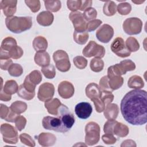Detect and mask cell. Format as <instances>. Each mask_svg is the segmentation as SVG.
<instances>
[{"instance_id":"obj_22","label":"cell","mask_w":147,"mask_h":147,"mask_svg":"<svg viewBox=\"0 0 147 147\" xmlns=\"http://www.w3.org/2000/svg\"><path fill=\"white\" fill-rule=\"evenodd\" d=\"M104 116L108 120H115L119 113V107L117 104L109 103L104 110Z\"/></svg>"},{"instance_id":"obj_9","label":"cell","mask_w":147,"mask_h":147,"mask_svg":"<svg viewBox=\"0 0 147 147\" xmlns=\"http://www.w3.org/2000/svg\"><path fill=\"white\" fill-rule=\"evenodd\" d=\"M83 55L86 57L102 58L105 55V49L102 45L98 44L94 41H90L84 48L82 51Z\"/></svg>"},{"instance_id":"obj_2","label":"cell","mask_w":147,"mask_h":147,"mask_svg":"<svg viewBox=\"0 0 147 147\" xmlns=\"http://www.w3.org/2000/svg\"><path fill=\"white\" fill-rule=\"evenodd\" d=\"M5 24L10 32L14 33H21L32 28V18L30 16L9 17L5 19Z\"/></svg>"},{"instance_id":"obj_15","label":"cell","mask_w":147,"mask_h":147,"mask_svg":"<svg viewBox=\"0 0 147 147\" xmlns=\"http://www.w3.org/2000/svg\"><path fill=\"white\" fill-rule=\"evenodd\" d=\"M75 112L78 118L86 119L91 115L92 112V107L88 102H80L75 106Z\"/></svg>"},{"instance_id":"obj_3","label":"cell","mask_w":147,"mask_h":147,"mask_svg":"<svg viewBox=\"0 0 147 147\" xmlns=\"http://www.w3.org/2000/svg\"><path fill=\"white\" fill-rule=\"evenodd\" d=\"M100 126L95 122H89L85 126V143L92 146L96 144L100 140Z\"/></svg>"},{"instance_id":"obj_12","label":"cell","mask_w":147,"mask_h":147,"mask_svg":"<svg viewBox=\"0 0 147 147\" xmlns=\"http://www.w3.org/2000/svg\"><path fill=\"white\" fill-rule=\"evenodd\" d=\"M69 18L72 22L75 31L78 32L86 31L87 22L84 20L82 13L78 11H72L69 15Z\"/></svg>"},{"instance_id":"obj_32","label":"cell","mask_w":147,"mask_h":147,"mask_svg":"<svg viewBox=\"0 0 147 147\" xmlns=\"http://www.w3.org/2000/svg\"><path fill=\"white\" fill-rule=\"evenodd\" d=\"M16 45H17V41L15 38L11 37H7L2 40L1 49L5 51L9 52L12 48Z\"/></svg>"},{"instance_id":"obj_46","label":"cell","mask_w":147,"mask_h":147,"mask_svg":"<svg viewBox=\"0 0 147 147\" xmlns=\"http://www.w3.org/2000/svg\"><path fill=\"white\" fill-rule=\"evenodd\" d=\"M26 5L30 8V10L33 13L37 12L40 9V1L38 0H32V1H25Z\"/></svg>"},{"instance_id":"obj_28","label":"cell","mask_w":147,"mask_h":147,"mask_svg":"<svg viewBox=\"0 0 147 147\" xmlns=\"http://www.w3.org/2000/svg\"><path fill=\"white\" fill-rule=\"evenodd\" d=\"M127 86L130 88L140 89L144 86V82L141 76L133 75L129 78L127 82Z\"/></svg>"},{"instance_id":"obj_16","label":"cell","mask_w":147,"mask_h":147,"mask_svg":"<svg viewBox=\"0 0 147 147\" xmlns=\"http://www.w3.org/2000/svg\"><path fill=\"white\" fill-rule=\"evenodd\" d=\"M57 90L59 95L64 99L71 98L75 92L74 85L71 82L67 80L63 81L59 83Z\"/></svg>"},{"instance_id":"obj_34","label":"cell","mask_w":147,"mask_h":147,"mask_svg":"<svg viewBox=\"0 0 147 147\" xmlns=\"http://www.w3.org/2000/svg\"><path fill=\"white\" fill-rule=\"evenodd\" d=\"M90 68L95 72H99L103 70L104 62L101 58L94 57L90 61Z\"/></svg>"},{"instance_id":"obj_53","label":"cell","mask_w":147,"mask_h":147,"mask_svg":"<svg viewBox=\"0 0 147 147\" xmlns=\"http://www.w3.org/2000/svg\"><path fill=\"white\" fill-rule=\"evenodd\" d=\"M102 141L105 144L111 145L114 144L117 141V138L111 134H106L103 135L102 137Z\"/></svg>"},{"instance_id":"obj_6","label":"cell","mask_w":147,"mask_h":147,"mask_svg":"<svg viewBox=\"0 0 147 147\" xmlns=\"http://www.w3.org/2000/svg\"><path fill=\"white\" fill-rule=\"evenodd\" d=\"M53 59L56 68L62 72L69 70L71 63L67 53L63 50H57L53 54Z\"/></svg>"},{"instance_id":"obj_8","label":"cell","mask_w":147,"mask_h":147,"mask_svg":"<svg viewBox=\"0 0 147 147\" xmlns=\"http://www.w3.org/2000/svg\"><path fill=\"white\" fill-rule=\"evenodd\" d=\"M17 129L9 123H3L1 125V133L5 142L10 144H16L18 141V135Z\"/></svg>"},{"instance_id":"obj_37","label":"cell","mask_w":147,"mask_h":147,"mask_svg":"<svg viewBox=\"0 0 147 147\" xmlns=\"http://www.w3.org/2000/svg\"><path fill=\"white\" fill-rule=\"evenodd\" d=\"M23 71L22 66L17 63H13L8 69L9 75L14 77L20 76L23 74Z\"/></svg>"},{"instance_id":"obj_40","label":"cell","mask_w":147,"mask_h":147,"mask_svg":"<svg viewBox=\"0 0 147 147\" xmlns=\"http://www.w3.org/2000/svg\"><path fill=\"white\" fill-rule=\"evenodd\" d=\"M117 10L118 12L123 16L127 15L131 10V6L128 2H122L119 3L117 6Z\"/></svg>"},{"instance_id":"obj_5","label":"cell","mask_w":147,"mask_h":147,"mask_svg":"<svg viewBox=\"0 0 147 147\" xmlns=\"http://www.w3.org/2000/svg\"><path fill=\"white\" fill-rule=\"evenodd\" d=\"M57 117L46 116L44 117L42 121V125L45 129L53 130L57 132L65 133L68 131L65 128L60 117L58 115Z\"/></svg>"},{"instance_id":"obj_49","label":"cell","mask_w":147,"mask_h":147,"mask_svg":"<svg viewBox=\"0 0 147 147\" xmlns=\"http://www.w3.org/2000/svg\"><path fill=\"white\" fill-rule=\"evenodd\" d=\"M99 87L102 91H112L109 87V79L107 76H104L100 79Z\"/></svg>"},{"instance_id":"obj_56","label":"cell","mask_w":147,"mask_h":147,"mask_svg":"<svg viewBox=\"0 0 147 147\" xmlns=\"http://www.w3.org/2000/svg\"><path fill=\"white\" fill-rule=\"evenodd\" d=\"M92 1H82V4L80 8V10L84 11L88 7H90L92 5Z\"/></svg>"},{"instance_id":"obj_19","label":"cell","mask_w":147,"mask_h":147,"mask_svg":"<svg viewBox=\"0 0 147 147\" xmlns=\"http://www.w3.org/2000/svg\"><path fill=\"white\" fill-rule=\"evenodd\" d=\"M39 144L42 146H50L53 145L56 141V136L50 133H41L38 137Z\"/></svg>"},{"instance_id":"obj_38","label":"cell","mask_w":147,"mask_h":147,"mask_svg":"<svg viewBox=\"0 0 147 147\" xmlns=\"http://www.w3.org/2000/svg\"><path fill=\"white\" fill-rule=\"evenodd\" d=\"M41 72L44 76L48 79H53L56 75L55 67L52 64H50L47 67H42Z\"/></svg>"},{"instance_id":"obj_47","label":"cell","mask_w":147,"mask_h":147,"mask_svg":"<svg viewBox=\"0 0 147 147\" xmlns=\"http://www.w3.org/2000/svg\"><path fill=\"white\" fill-rule=\"evenodd\" d=\"M14 122H15L16 128L17 129V130L21 131L25 128L26 126V119L24 116L19 115L16 119V121Z\"/></svg>"},{"instance_id":"obj_51","label":"cell","mask_w":147,"mask_h":147,"mask_svg":"<svg viewBox=\"0 0 147 147\" xmlns=\"http://www.w3.org/2000/svg\"><path fill=\"white\" fill-rule=\"evenodd\" d=\"M82 4V1H67L68 8L72 11H76L77 10H80Z\"/></svg>"},{"instance_id":"obj_30","label":"cell","mask_w":147,"mask_h":147,"mask_svg":"<svg viewBox=\"0 0 147 147\" xmlns=\"http://www.w3.org/2000/svg\"><path fill=\"white\" fill-rule=\"evenodd\" d=\"M74 40L76 43L80 45L85 44L89 38V34L87 32H78L74 30L73 34Z\"/></svg>"},{"instance_id":"obj_27","label":"cell","mask_w":147,"mask_h":147,"mask_svg":"<svg viewBox=\"0 0 147 147\" xmlns=\"http://www.w3.org/2000/svg\"><path fill=\"white\" fill-rule=\"evenodd\" d=\"M17 83L14 80H9L6 82L3 88H1L4 92L9 95H13L17 92L18 90Z\"/></svg>"},{"instance_id":"obj_41","label":"cell","mask_w":147,"mask_h":147,"mask_svg":"<svg viewBox=\"0 0 147 147\" xmlns=\"http://www.w3.org/2000/svg\"><path fill=\"white\" fill-rule=\"evenodd\" d=\"M83 17L86 21H90L95 18L97 16V11L94 7H88L86 9L83 13Z\"/></svg>"},{"instance_id":"obj_50","label":"cell","mask_w":147,"mask_h":147,"mask_svg":"<svg viewBox=\"0 0 147 147\" xmlns=\"http://www.w3.org/2000/svg\"><path fill=\"white\" fill-rule=\"evenodd\" d=\"M13 64L10 57H0V67L2 70H8Z\"/></svg>"},{"instance_id":"obj_57","label":"cell","mask_w":147,"mask_h":147,"mask_svg":"<svg viewBox=\"0 0 147 147\" xmlns=\"http://www.w3.org/2000/svg\"><path fill=\"white\" fill-rule=\"evenodd\" d=\"M11 99V95L6 94L5 92H3V91L1 89V92H0V99L2 101H5V102H7L10 100Z\"/></svg>"},{"instance_id":"obj_45","label":"cell","mask_w":147,"mask_h":147,"mask_svg":"<svg viewBox=\"0 0 147 147\" xmlns=\"http://www.w3.org/2000/svg\"><path fill=\"white\" fill-rule=\"evenodd\" d=\"M111 92L112 91H102L100 99L105 103L106 106L111 103L114 99V96Z\"/></svg>"},{"instance_id":"obj_52","label":"cell","mask_w":147,"mask_h":147,"mask_svg":"<svg viewBox=\"0 0 147 147\" xmlns=\"http://www.w3.org/2000/svg\"><path fill=\"white\" fill-rule=\"evenodd\" d=\"M116 122L117 121L115 120H108L104 125V127H103L104 132L106 134H113V128Z\"/></svg>"},{"instance_id":"obj_14","label":"cell","mask_w":147,"mask_h":147,"mask_svg":"<svg viewBox=\"0 0 147 147\" xmlns=\"http://www.w3.org/2000/svg\"><path fill=\"white\" fill-rule=\"evenodd\" d=\"M114 35V29L109 24L102 25L96 32L97 39L103 43H108L113 38Z\"/></svg>"},{"instance_id":"obj_29","label":"cell","mask_w":147,"mask_h":147,"mask_svg":"<svg viewBox=\"0 0 147 147\" xmlns=\"http://www.w3.org/2000/svg\"><path fill=\"white\" fill-rule=\"evenodd\" d=\"M103 13L107 16H112L117 12V5L114 1H107L103 7Z\"/></svg>"},{"instance_id":"obj_4","label":"cell","mask_w":147,"mask_h":147,"mask_svg":"<svg viewBox=\"0 0 147 147\" xmlns=\"http://www.w3.org/2000/svg\"><path fill=\"white\" fill-rule=\"evenodd\" d=\"M135 69V63L131 60L126 59L121 61L120 63L109 67L107 69V76H121L126 74V72L133 71Z\"/></svg>"},{"instance_id":"obj_55","label":"cell","mask_w":147,"mask_h":147,"mask_svg":"<svg viewBox=\"0 0 147 147\" xmlns=\"http://www.w3.org/2000/svg\"><path fill=\"white\" fill-rule=\"evenodd\" d=\"M10 107H8L6 105L1 103V107H0V117H1V118L5 119V118L8 115V114L10 112Z\"/></svg>"},{"instance_id":"obj_58","label":"cell","mask_w":147,"mask_h":147,"mask_svg":"<svg viewBox=\"0 0 147 147\" xmlns=\"http://www.w3.org/2000/svg\"><path fill=\"white\" fill-rule=\"evenodd\" d=\"M121 146H136V144L132 140H126L122 142Z\"/></svg>"},{"instance_id":"obj_31","label":"cell","mask_w":147,"mask_h":147,"mask_svg":"<svg viewBox=\"0 0 147 147\" xmlns=\"http://www.w3.org/2000/svg\"><path fill=\"white\" fill-rule=\"evenodd\" d=\"M27 107V104L25 102L21 100H17L11 103L10 108L15 113L20 114L26 110Z\"/></svg>"},{"instance_id":"obj_10","label":"cell","mask_w":147,"mask_h":147,"mask_svg":"<svg viewBox=\"0 0 147 147\" xmlns=\"http://www.w3.org/2000/svg\"><path fill=\"white\" fill-rule=\"evenodd\" d=\"M57 115L60 117L64 127L67 131H69L75 122V117L69 110V109L65 105L61 103L58 109V113Z\"/></svg>"},{"instance_id":"obj_18","label":"cell","mask_w":147,"mask_h":147,"mask_svg":"<svg viewBox=\"0 0 147 147\" xmlns=\"http://www.w3.org/2000/svg\"><path fill=\"white\" fill-rule=\"evenodd\" d=\"M86 95L92 101L100 99L102 91L100 90L99 86L95 83H89L86 88Z\"/></svg>"},{"instance_id":"obj_54","label":"cell","mask_w":147,"mask_h":147,"mask_svg":"<svg viewBox=\"0 0 147 147\" xmlns=\"http://www.w3.org/2000/svg\"><path fill=\"white\" fill-rule=\"evenodd\" d=\"M23 86L29 92H35V88H36V85L33 84L28 79V76H26L24 82L23 83Z\"/></svg>"},{"instance_id":"obj_44","label":"cell","mask_w":147,"mask_h":147,"mask_svg":"<svg viewBox=\"0 0 147 147\" xmlns=\"http://www.w3.org/2000/svg\"><path fill=\"white\" fill-rule=\"evenodd\" d=\"M19 138L21 142L27 146L33 147L36 145L35 142L32 137L25 133L21 134L19 136Z\"/></svg>"},{"instance_id":"obj_25","label":"cell","mask_w":147,"mask_h":147,"mask_svg":"<svg viewBox=\"0 0 147 147\" xmlns=\"http://www.w3.org/2000/svg\"><path fill=\"white\" fill-rule=\"evenodd\" d=\"M129 127L122 123L116 122L113 128V134L119 137H125L129 134Z\"/></svg>"},{"instance_id":"obj_48","label":"cell","mask_w":147,"mask_h":147,"mask_svg":"<svg viewBox=\"0 0 147 147\" xmlns=\"http://www.w3.org/2000/svg\"><path fill=\"white\" fill-rule=\"evenodd\" d=\"M102 23V21L100 20L95 19L92 21H89L87 23L86 31L87 32H92L98 28Z\"/></svg>"},{"instance_id":"obj_7","label":"cell","mask_w":147,"mask_h":147,"mask_svg":"<svg viewBox=\"0 0 147 147\" xmlns=\"http://www.w3.org/2000/svg\"><path fill=\"white\" fill-rule=\"evenodd\" d=\"M142 22L137 17H130L126 19L122 25L124 32L129 35L140 34L142 28Z\"/></svg>"},{"instance_id":"obj_11","label":"cell","mask_w":147,"mask_h":147,"mask_svg":"<svg viewBox=\"0 0 147 147\" xmlns=\"http://www.w3.org/2000/svg\"><path fill=\"white\" fill-rule=\"evenodd\" d=\"M111 49L113 53L121 57H126L131 54V52L126 48L123 39L119 37L113 40L111 44Z\"/></svg>"},{"instance_id":"obj_35","label":"cell","mask_w":147,"mask_h":147,"mask_svg":"<svg viewBox=\"0 0 147 147\" xmlns=\"http://www.w3.org/2000/svg\"><path fill=\"white\" fill-rule=\"evenodd\" d=\"M125 45L130 52H134L140 49V44L137 40L133 37H130L127 38L125 42Z\"/></svg>"},{"instance_id":"obj_1","label":"cell","mask_w":147,"mask_h":147,"mask_svg":"<svg viewBox=\"0 0 147 147\" xmlns=\"http://www.w3.org/2000/svg\"><path fill=\"white\" fill-rule=\"evenodd\" d=\"M121 111L125 120L133 125H143L147 122V93L134 89L125 94L121 102Z\"/></svg>"},{"instance_id":"obj_33","label":"cell","mask_w":147,"mask_h":147,"mask_svg":"<svg viewBox=\"0 0 147 147\" xmlns=\"http://www.w3.org/2000/svg\"><path fill=\"white\" fill-rule=\"evenodd\" d=\"M44 2L46 9L50 12H57L61 7V3L60 1H44Z\"/></svg>"},{"instance_id":"obj_17","label":"cell","mask_w":147,"mask_h":147,"mask_svg":"<svg viewBox=\"0 0 147 147\" xmlns=\"http://www.w3.org/2000/svg\"><path fill=\"white\" fill-rule=\"evenodd\" d=\"M17 3V1L2 0L0 2V8L5 16L11 17L16 12Z\"/></svg>"},{"instance_id":"obj_13","label":"cell","mask_w":147,"mask_h":147,"mask_svg":"<svg viewBox=\"0 0 147 147\" xmlns=\"http://www.w3.org/2000/svg\"><path fill=\"white\" fill-rule=\"evenodd\" d=\"M55 94V87L53 84L48 82L44 83L39 87L37 98L42 101L45 102L52 99Z\"/></svg>"},{"instance_id":"obj_24","label":"cell","mask_w":147,"mask_h":147,"mask_svg":"<svg viewBox=\"0 0 147 147\" xmlns=\"http://www.w3.org/2000/svg\"><path fill=\"white\" fill-rule=\"evenodd\" d=\"M33 47L36 52L44 51L48 48V41L43 36L36 37L33 41Z\"/></svg>"},{"instance_id":"obj_43","label":"cell","mask_w":147,"mask_h":147,"mask_svg":"<svg viewBox=\"0 0 147 147\" xmlns=\"http://www.w3.org/2000/svg\"><path fill=\"white\" fill-rule=\"evenodd\" d=\"M8 53L10 57L13 59H18L22 56L24 51L20 47L16 45L12 48L10 51L8 52Z\"/></svg>"},{"instance_id":"obj_42","label":"cell","mask_w":147,"mask_h":147,"mask_svg":"<svg viewBox=\"0 0 147 147\" xmlns=\"http://www.w3.org/2000/svg\"><path fill=\"white\" fill-rule=\"evenodd\" d=\"M73 62L76 68L79 69H83L87 67L88 61L82 56H77L74 58Z\"/></svg>"},{"instance_id":"obj_36","label":"cell","mask_w":147,"mask_h":147,"mask_svg":"<svg viewBox=\"0 0 147 147\" xmlns=\"http://www.w3.org/2000/svg\"><path fill=\"white\" fill-rule=\"evenodd\" d=\"M17 94L18 96H20V98L27 100H32L35 96V92H30L29 91H28L24 87L22 84L19 86L17 91Z\"/></svg>"},{"instance_id":"obj_39","label":"cell","mask_w":147,"mask_h":147,"mask_svg":"<svg viewBox=\"0 0 147 147\" xmlns=\"http://www.w3.org/2000/svg\"><path fill=\"white\" fill-rule=\"evenodd\" d=\"M29 80L34 85L38 84L42 80V75L38 70H34L27 75Z\"/></svg>"},{"instance_id":"obj_23","label":"cell","mask_w":147,"mask_h":147,"mask_svg":"<svg viewBox=\"0 0 147 147\" xmlns=\"http://www.w3.org/2000/svg\"><path fill=\"white\" fill-rule=\"evenodd\" d=\"M61 105L60 100L57 98H53L48 100L45 102L44 106L47 109L48 112L54 115H57L58 113V109Z\"/></svg>"},{"instance_id":"obj_59","label":"cell","mask_w":147,"mask_h":147,"mask_svg":"<svg viewBox=\"0 0 147 147\" xmlns=\"http://www.w3.org/2000/svg\"><path fill=\"white\" fill-rule=\"evenodd\" d=\"M145 1H132V2H133V3H136V4H137V5H139V4H140V3H143Z\"/></svg>"},{"instance_id":"obj_21","label":"cell","mask_w":147,"mask_h":147,"mask_svg":"<svg viewBox=\"0 0 147 147\" xmlns=\"http://www.w3.org/2000/svg\"><path fill=\"white\" fill-rule=\"evenodd\" d=\"M34 59V62L40 67H44L50 64V56L45 51L36 52Z\"/></svg>"},{"instance_id":"obj_26","label":"cell","mask_w":147,"mask_h":147,"mask_svg":"<svg viewBox=\"0 0 147 147\" xmlns=\"http://www.w3.org/2000/svg\"><path fill=\"white\" fill-rule=\"evenodd\" d=\"M109 79V85L112 91L119 88L123 84V78L121 76H107Z\"/></svg>"},{"instance_id":"obj_20","label":"cell","mask_w":147,"mask_h":147,"mask_svg":"<svg viewBox=\"0 0 147 147\" xmlns=\"http://www.w3.org/2000/svg\"><path fill=\"white\" fill-rule=\"evenodd\" d=\"M36 20L39 25L43 26H48L53 23L54 16L49 11H43L37 15Z\"/></svg>"}]
</instances>
